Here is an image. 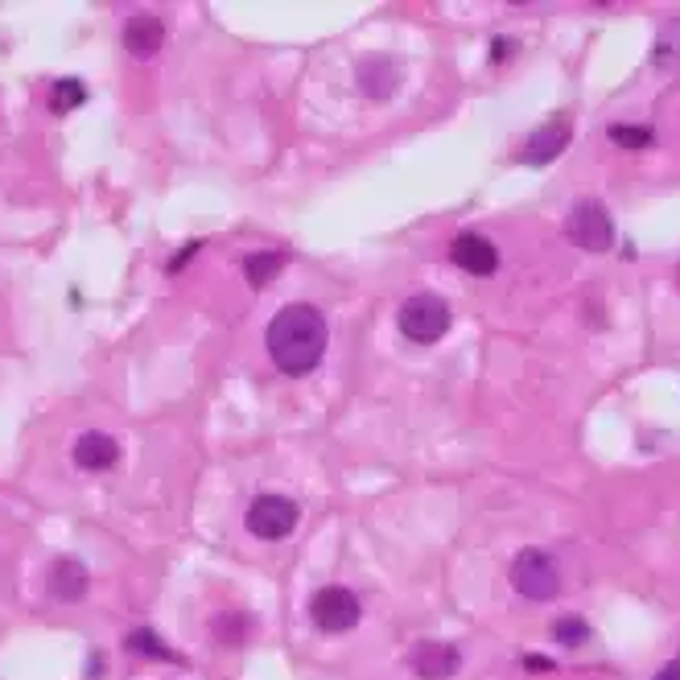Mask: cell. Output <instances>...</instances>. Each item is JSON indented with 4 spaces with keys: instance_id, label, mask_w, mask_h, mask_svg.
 <instances>
[{
    "instance_id": "20",
    "label": "cell",
    "mask_w": 680,
    "mask_h": 680,
    "mask_svg": "<svg viewBox=\"0 0 680 680\" xmlns=\"http://www.w3.org/2000/svg\"><path fill=\"white\" fill-rule=\"evenodd\" d=\"M524 668H528V672H549L553 660H544V656H524Z\"/></svg>"
},
{
    "instance_id": "8",
    "label": "cell",
    "mask_w": 680,
    "mask_h": 680,
    "mask_svg": "<svg viewBox=\"0 0 680 680\" xmlns=\"http://www.w3.org/2000/svg\"><path fill=\"white\" fill-rule=\"evenodd\" d=\"M569 120L565 116H557V120H549V124H540L532 136H528V145L520 149V161L524 165H549L553 157H561L565 153V145H569Z\"/></svg>"
},
{
    "instance_id": "21",
    "label": "cell",
    "mask_w": 680,
    "mask_h": 680,
    "mask_svg": "<svg viewBox=\"0 0 680 680\" xmlns=\"http://www.w3.org/2000/svg\"><path fill=\"white\" fill-rule=\"evenodd\" d=\"M194 252H198V244H190V248H182V252L174 256V264H169V272H178V268H186V260H190Z\"/></svg>"
},
{
    "instance_id": "4",
    "label": "cell",
    "mask_w": 680,
    "mask_h": 680,
    "mask_svg": "<svg viewBox=\"0 0 680 680\" xmlns=\"http://www.w3.org/2000/svg\"><path fill=\"white\" fill-rule=\"evenodd\" d=\"M565 235L582 252H606L615 244V223H610V211L598 198H582L565 219Z\"/></svg>"
},
{
    "instance_id": "13",
    "label": "cell",
    "mask_w": 680,
    "mask_h": 680,
    "mask_svg": "<svg viewBox=\"0 0 680 680\" xmlns=\"http://www.w3.org/2000/svg\"><path fill=\"white\" fill-rule=\"evenodd\" d=\"M652 62L660 66V71H672V66H680V17H668L656 33V46H652Z\"/></svg>"
},
{
    "instance_id": "18",
    "label": "cell",
    "mask_w": 680,
    "mask_h": 680,
    "mask_svg": "<svg viewBox=\"0 0 680 680\" xmlns=\"http://www.w3.org/2000/svg\"><path fill=\"white\" fill-rule=\"evenodd\" d=\"M553 639L561 643V648H582V643L590 639V627H586V619L565 615V619L553 623Z\"/></svg>"
},
{
    "instance_id": "14",
    "label": "cell",
    "mask_w": 680,
    "mask_h": 680,
    "mask_svg": "<svg viewBox=\"0 0 680 680\" xmlns=\"http://www.w3.org/2000/svg\"><path fill=\"white\" fill-rule=\"evenodd\" d=\"M281 268H285V252H256L244 260L248 285H256V289H264L272 277H281Z\"/></svg>"
},
{
    "instance_id": "17",
    "label": "cell",
    "mask_w": 680,
    "mask_h": 680,
    "mask_svg": "<svg viewBox=\"0 0 680 680\" xmlns=\"http://www.w3.org/2000/svg\"><path fill=\"white\" fill-rule=\"evenodd\" d=\"M124 648H128V652H145V656H153V660H178L174 648H165V643H161L149 627H136V631L124 639Z\"/></svg>"
},
{
    "instance_id": "3",
    "label": "cell",
    "mask_w": 680,
    "mask_h": 680,
    "mask_svg": "<svg viewBox=\"0 0 680 680\" xmlns=\"http://www.w3.org/2000/svg\"><path fill=\"white\" fill-rule=\"evenodd\" d=\"M396 322H400L408 343H437V338L450 330V305L437 293H413L400 305Z\"/></svg>"
},
{
    "instance_id": "6",
    "label": "cell",
    "mask_w": 680,
    "mask_h": 680,
    "mask_svg": "<svg viewBox=\"0 0 680 680\" xmlns=\"http://www.w3.org/2000/svg\"><path fill=\"white\" fill-rule=\"evenodd\" d=\"M301 520V507L289 495H260L248 507V532L260 540H285Z\"/></svg>"
},
{
    "instance_id": "19",
    "label": "cell",
    "mask_w": 680,
    "mask_h": 680,
    "mask_svg": "<svg viewBox=\"0 0 680 680\" xmlns=\"http://www.w3.org/2000/svg\"><path fill=\"white\" fill-rule=\"evenodd\" d=\"M656 680H680V652H676V656H672V660L656 672Z\"/></svg>"
},
{
    "instance_id": "1",
    "label": "cell",
    "mask_w": 680,
    "mask_h": 680,
    "mask_svg": "<svg viewBox=\"0 0 680 680\" xmlns=\"http://www.w3.org/2000/svg\"><path fill=\"white\" fill-rule=\"evenodd\" d=\"M268 355L272 363H277L285 376H310V371L322 363L326 355V318L322 310H314V305H285V310L268 322Z\"/></svg>"
},
{
    "instance_id": "9",
    "label": "cell",
    "mask_w": 680,
    "mask_h": 680,
    "mask_svg": "<svg viewBox=\"0 0 680 680\" xmlns=\"http://www.w3.org/2000/svg\"><path fill=\"white\" fill-rule=\"evenodd\" d=\"M408 664H413V672L421 680H450L462 668V656H458V648H450V643H417Z\"/></svg>"
},
{
    "instance_id": "15",
    "label": "cell",
    "mask_w": 680,
    "mask_h": 680,
    "mask_svg": "<svg viewBox=\"0 0 680 680\" xmlns=\"http://www.w3.org/2000/svg\"><path fill=\"white\" fill-rule=\"evenodd\" d=\"M83 99H87V87H83L79 79H58V83L50 87V112H54V116L75 112Z\"/></svg>"
},
{
    "instance_id": "12",
    "label": "cell",
    "mask_w": 680,
    "mask_h": 680,
    "mask_svg": "<svg viewBox=\"0 0 680 680\" xmlns=\"http://www.w3.org/2000/svg\"><path fill=\"white\" fill-rule=\"evenodd\" d=\"M75 462L83 466V470H112L116 462H120V446H116V437H108V433H83L79 441H75Z\"/></svg>"
},
{
    "instance_id": "16",
    "label": "cell",
    "mask_w": 680,
    "mask_h": 680,
    "mask_svg": "<svg viewBox=\"0 0 680 680\" xmlns=\"http://www.w3.org/2000/svg\"><path fill=\"white\" fill-rule=\"evenodd\" d=\"M610 141L619 149H648L656 145V132L648 124H610Z\"/></svg>"
},
{
    "instance_id": "10",
    "label": "cell",
    "mask_w": 680,
    "mask_h": 680,
    "mask_svg": "<svg viewBox=\"0 0 680 680\" xmlns=\"http://www.w3.org/2000/svg\"><path fill=\"white\" fill-rule=\"evenodd\" d=\"M124 50L136 54V58H153L161 46H165V25L153 17V13H136L124 21Z\"/></svg>"
},
{
    "instance_id": "7",
    "label": "cell",
    "mask_w": 680,
    "mask_h": 680,
    "mask_svg": "<svg viewBox=\"0 0 680 680\" xmlns=\"http://www.w3.org/2000/svg\"><path fill=\"white\" fill-rule=\"evenodd\" d=\"M450 256H454V264H458L462 272H470V277H491V272L499 268L495 244L487 240V235H474V231H462V235H458L454 248H450Z\"/></svg>"
},
{
    "instance_id": "11",
    "label": "cell",
    "mask_w": 680,
    "mask_h": 680,
    "mask_svg": "<svg viewBox=\"0 0 680 680\" xmlns=\"http://www.w3.org/2000/svg\"><path fill=\"white\" fill-rule=\"evenodd\" d=\"M46 590H50L58 602H79V598L87 594V569H83V561L58 557V561L50 565V573H46Z\"/></svg>"
},
{
    "instance_id": "5",
    "label": "cell",
    "mask_w": 680,
    "mask_h": 680,
    "mask_svg": "<svg viewBox=\"0 0 680 680\" xmlns=\"http://www.w3.org/2000/svg\"><path fill=\"white\" fill-rule=\"evenodd\" d=\"M359 615H363V606H359V598H355L347 586H326V590H318V594L310 598V619H314V627H322V631H330V635L351 631V627L359 623Z\"/></svg>"
},
{
    "instance_id": "2",
    "label": "cell",
    "mask_w": 680,
    "mask_h": 680,
    "mask_svg": "<svg viewBox=\"0 0 680 680\" xmlns=\"http://www.w3.org/2000/svg\"><path fill=\"white\" fill-rule=\"evenodd\" d=\"M512 586L528 598V602H549L561 594V573L553 553L544 549H520L512 557Z\"/></svg>"
}]
</instances>
